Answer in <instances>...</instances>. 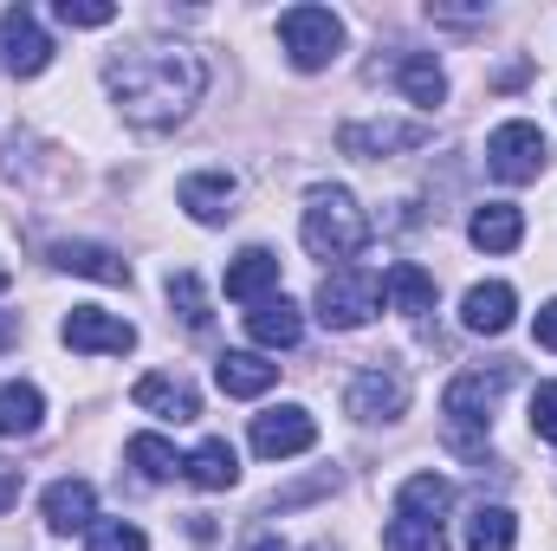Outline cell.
Returning <instances> with one entry per match:
<instances>
[{"label":"cell","instance_id":"19","mask_svg":"<svg viewBox=\"0 0 557 551\" xmlns=\"http://www.w3.org/2000/svg\"><path fill=\"white\" fill-rule=\"evenodd\" d=\"M214 383H221L227 396H267L278 383V364H267L260 351H221V357H214Z\"/></svg>","mask_w":557,"mask_h":551},{"label":"cell","instance_id":"3","mask_svg":"<svg viewBox=\"0 0 557 551\" xmlns=\"http://www.w3.org/2000/svg\"><path fill=\"white\" fill-rule=\"evenodd\" d=\"M298 234H305V247H311L318 260H357V254L370 247V215L357 208L350 188H311Z\"/></svg>","mask_w":557,"mask_h":551},{"label":"cell","instance_id":"32","mask_svg":"<svg viewBox=\"0 0 557 551\" xmlns=\"http://www.w3.org/2000/svg\"><path fill=\"white\" fill-rule=\"evenodd\" d=\"M532 428H539L545 441H557V383H545V390L532 396Z\"/></svg>","mask_w":557,"mask_h":551},{"label":"cell","instance_id":"14","mask_svg":"<svg viewBox=\"0 0 557 551\" xmlns=\"http://www.w3.org/2000/svg\"><path fill=\"white\" fill-rule=\"evenodd\" d=\"M512 311H519V292H512L506 279H486V285H473V292L460 298V325H467L473 338H499V331L512 325Z\"/></svg>","mask_w":557,"mask_h":551},{"label":"cell","instance_id":"33","mask_svg":"<svg viewBox=\"0 0 557 551\" xmlns=\"http://www.w3.org/2000/svg\"><path fill=\"white\" fill-rule=\"evenodd\" d=\"M240 551H292V546H285V539H278L273 526H253V532H247V539H240Z\"/></svg>","mask_w":557,"mask_h":551},{"label":"cell","instance_id":"4","mask_svg":"<svg viewBox=\"0 0 557 551\" xmlns=\"http://www.w3.org/2000/svg\"><path fill=\"white\" fill-rule=\"evenodd\" d=\"M278 39H285V59L298 72H324L344 52V20L331 7H285L278 13Z\"/></svg>","mask_w":557,"mask_h":551},{"label":"cell","instance_id":"35","mask_svg":"<svg viewBox=\"0 0 557 551\" xmlns=\"http://www.w3.org/2000/svg\"><path fill=\"white\" fill-rule=\"evenodd\" d=\"M539 344H545V351H557V298L539 311Z\"/></svg>","mask_w":557,"mask_h":551},{"label":"cell","instance_id":"16","mask_svg":"<svg viewBox=\"0 0 557 551\" xmlns=\"http://www.w3.org/2000/svg\"><path fill=\"white\" fill-rule=\"evenodd\" d=\"M131 403L143 415H162V421H195L201 415V396H195V383H182V377H137V390H131Z\"/></svg>","mask_w":557,"mask_h":551},{"label":"cell","instance_id":"8","mask_svg":"<svg viewBox=\"0 0 557 551\" xmlns=\"http://www.w3.org/2000/svg\"><path fill=\"white\" fill-rule=\"evenodd\" d=\"M59 338L72 351H85V357H124V351H137V325L117 318V311H98V305H72L65 325H59Z\"/></svg>","mask_w":557,"mask_h":551},{"label":"cell","instance_id":"29","mask_svg":"<svg viewBox=\"0 0 557 551\" xmlns=\"http://www.w3.org/2000/svg\"><path fill=\"white\" fill-rule=\"evenodd\" d=\"M169 305L182 311V325H188V331H208V318H214V311H208V298H201V279H195V273H169Z\"/></svg>","mask_w":557,"mask_h":551},{"label":"cell","instance_id":"28","mask_svg":"<svg viewBox=\"0 0 557 551\" xmlns=\"http://www.w3.org/2000/svg\"><path fill=\"white\" fill-rule=\"evenodd\" d=\"M131 461H137L143 480H175L182 474V461H175V448L162 434H131Z\"/></svg>","mask_w":557,"mask_h":551},{"label":"cell","instance_id":"15","mask_svg":"<svg viewBox=\"0 0 557 551\" xmlns=\"http://www.w3.org/2000/svg\"><path fill=\"white\" fill-rule=\"evenodd\" d=\"M39 506H46V526H52V532H91V526H98V493H91V480H52Z\"/></svg>","mask_w":557,"mask_h":551},{"label":"cell","instance_id":"9","mask_svg":"<svg viewBox=\"0 0 557 551\" xmlns=\"http://www.w3.org/2000/svg\"><path fill=\"white\" fill-rule=\"evenodd\" d=\"M0 65H7L13 78H39V72L52 65V39L39 33V20H33L26 7H7V13H0Z\"/></svg>","mask_w":557,"mask_h":551},{"label":"cell","instance_id":"20","mask_svg":"<svg viewBox=\"0 0 557 551\" xmlns=\"http://www.w3.org/2000/svg\"><path fill=\"white\" fill-rule=\"evenodd\" d=\"M182 474H188V480H195L201 493H227V487L240 480V454H234V448H227L221 434H208V441H201V448H195V454L182 461Z\"/></svg>","mask_w":557,"mask_h":551},{"label":"cell","instance_id":"26","mask_svg":"<svg viewBox=\"0 0 557 551\" xmlns=\"http://www.w3.org/2000/svg\"><path fill=\"white\" fill-rule=\"evenodd\" d=\"M46 421V396L33 383H0V434H33Z\"/></svg>","mask_w":557,"mask_h":551},{"label":"cell","instance_id":"34","mask_svg":"<svg viewBox=\"0 0 557 551\" xmlns=\"http://www.w3.org/2000/svg\"><path fill=\"white\" fill-rule=\"evenodd\" d=\"M13 506H20V467L0 461V513H13Z\"/></svg>","mask_w":557,"mask_h":551},{"label":"cell","instance_id":"2","mask_svg":"<svg viewBox=\"0 0 557 551\" xmlns=\"http://www.w3.org/2000/svg\"><path fill=\"white\" fill-rule=\"evenodd\" d=\"M512 383V370L506 364H493V370H467V377H454L447 383V396H441V441L460 454V461H480L486 454V434H493V403H499V390Z\"/></svg>","mask_w":557,"mask_h":551},{"label":"cell","instance_id":"23","mask_svg":"<svg viewBox=\"0 0 557 551\" xmlns=\"http://www.w3.org/2000/svg\"><path fill=\"white\" fill-rule=\"evenodd\" d=\"M383 298H389L396 311H409V318H428V311H434V273H421L416 260H396V267L383 273Z\"/></svg>","mask_w":557,"mask_h":551},{"label":"cell","instance_id":"17","mask_svg":"<svg viewBox=\"0 0 557 551\" xmlns=\"http://www.w3.org/2000/svg\"><path fill=\"white\" fill-rule=\"evenodd\" d=\"M467 241L486 247V254H512V247L525 241V215H519L512 201H480L473 221H467Z\"/></svg>","mask_w":557,"mask_h":551},{"label":"cell","instance_id":"24","mask_svg":"<svg viewBox=\"0 0 557 551\" xmlns=\"http://www.w3.org/2000/svg\"><path fill=\"white\" fill-rule=\"evenodd\" d=\"M519 546V519H512V506H473L467 513V551H512Z\"/></svg>","mask_w":557,"mask_h":551},{"label":"cell","instance_id":"18","mask_svg":"<svg viewBox=\"0 0 557 551\" xmlns=\"http://www.w3.org/2000/svg\"><path fill=\"white\" fill-rule=\"evenodd\" d=\"M273 285H278V254L273 247L234 254V267H227V298H234V305H267Z\"/></svg>","mask_w":557,"mask_h":551},{"label":"cell","instance_id":"13","mask_svg":"<svg viewBox=\"0 0 557 551\" xmlns=\"http://www.w3.org/2000/svg\"><path fill=\"white\" fill-rule=\"evenodd\" d=\"M52 267L78 279H98V285H131V260L98 247V241H52Z\"/></svg>","mask_w":557,"mask_h":551},{"label":"cell","instance_id":"36","mask_svg":"<svg viewBox=\"0 0 557 551\" xmlns=\"http://www.w3.org/2000/svg\"><path fill=\"white\" fill-rule=\"evenodd\" d=\"M7 285H13V273H7V267H0V292H7Z\"/></svg>","mask_w":557,"mask_h":551},{"label":"cell","instance_id":"12","mask_svg":"<svg viewBox=\"0 0 557 551\" xmlns=\"http://www.w3.org/2000/svg\"><path fill=\"white\" fill-rule=\"evenodd\" d=\"M234 195H240V182L227 175V169H201V175H182V188H175V201L201 221V228H221L227 215H234Z\"/></svg>","mask_w":557,"mask_h":551},{"label":"cell","instance_id":"7","mask_svg":"<svg viewBox=\"0 0 557 551\" xmlns=\"http://www.w3.org/2000/svg\"><path fill=\"white\" fill-rule=\"evenodd\" d=\"M344 409L357 415V421H403L409 415V377L396 364H370V370L350 377Z\"/></svg>","mask_w":557,"mask_h":551},{"label":"cell","instance_id":"22","mask_svg":"<svg viewBox=\"0 0 557 551\" xmlns=\"http://www.w3.org/2000/svg\"><path fill=\"white\" fill-rule=\"evenodd\" d=\"M396 85H403V98L421 105V111H434L447 98V72L434 65V52H403L396 59Z\"/></svg>","mask_w":557,"mask_h":551},{"label":"cell","instance_id":"11","mask_svg":"<svg viewBox=\"0 0 557 551\" xmlns=\"http://www.w3.org/2000/svg\"><path fill=\"white\" fill-rule=\"evenodd\" d=\"M434 137L428 124H403V118H376V124H344L337 131V149L344 156H363V162H376V156H396V149H421V143Z\"/></svg>","mask_w":557,"mask_h":551},{"label":"cell","instance_id":"21","mask_svg":"<svg viewBox=\"0 0 557 551\" xmlns=\"http://www.w3.org/2000/svg\"><path fill=\"white\" fill-rule=\"evenodd\" d=\"M247 338H253V344H267V351H292V344L305 338V318H298V305H292V298H267V305H253V311H247Z\"/></svg>","mask_w":557,"mask_h":551},{"label":"cell","instance_id":"30","mask_svg":"<svg viewBox=\"0 0 557 551\" xmlns=\"http://www.w3.org/2000/svg\"><path fill=\"white\" fill-rule=\"evenodd\" d=\"M85 551H149V539H143L131 519H98L91 526V546Z\"/></svg>","mask_w":557,"mask_h":551},{"label":"cell","instance_id":"31","mask_svg":"<svg viewBox=\"0 0 557 551\" xmlns=\"http://www.w3.org/2000/svg\"><path fill=\"white\" fill-rule=\"evenodd\" d=\"M59 20H65V26H111L117 7H111V0H59Z\"/></svg>","mask_w":557,"mask_h":551},{"label":"cell","instance_id":"1","mask_svg":"<svg viewBox=\"0 0 557 551\" xmlns=\"http://www.w3.org/2000/svg\"><path fill=\"white\" fill-rule=\"evenodd\" d=\"M104 85H111L124 124H137V131H169V124H182V118L201 105V91H208V59H201L195 46H162V39H156V46L117 52V59L104 65Z\"/></svg>","mask_w":557,"mask_h":551},{"label":"cell","instance_id":"5","mask_svg":"<svg viewBox=\"0 0 557 551\" xmlns=\"http://www.w3.org/2000/svg\"><path fill=\"white\" fill-rule=\"evenodd\" d=\"M376 311H383V279L376 273H363V267L324 273V285H318V318L331 331H363Z\"/></svg>","mask_w":557,"mask_h":551},{"label":"cell","instance_id":"6","mask_svg":"<svg viewBox=\"0 0 557 551\" xmlns=\"http://www.w3.org/2000/svg\"><path fill=\"white\" fill-rule=\"evenodd\" d=\"M545 131L539 124H525V118H512V124H499L493 137H486V169L499 175V182H539L545 175Z\"/></svg>","mask_w":557,"mask_h":551},{"label":"cell","instance_id":"10","mask_svg":"<svg viewBox=\"0 0 557 551\" xmlns=\"http://www.w3.org/2000/svg\"><path fill=\"white\" fill-rule=\"evenodd\" d=\"M311 441H318V421H311V409H298V403H278V409L253 415V454H267V461H292Z\"/></svg>","mask_w":557,"mask_h":551},{"label":"cell","instance_id":"25","mask_svg":"<svg viewBox=\"0 0 557 551\" xmlns=\"http://www.w3.org/2000/svg\"><path fill=\"white\" fill-rule=\"evenodd\" d=\"M454 506V480L447 474H409L403 493H396V513H416V519H441Z\"/></svg>","mask_w":557,"mask_h":551},{"label":"cell","instance_id":"27","mask_svg":"<svg viewBox=\"0 0 557 551\" xmlns=\"http://www.w3.org/2000/svg\"><path fill=\"white\" fill-rule=\"evenodd\" d=\"M383 551H447V532H441V519L396 513V519H389V532H383Z\"/></svg>","mask_w":557,"mask_h":551}]
</instances>
